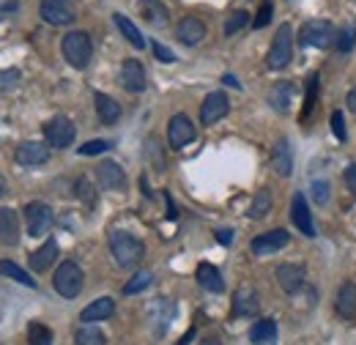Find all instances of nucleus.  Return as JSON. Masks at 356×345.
<instances>
[{
  "label": "nucleus",
  "instance_id": "nucleus-1",
  "mask_svg": "<svg viewBox=\"0 0 356 345\" xmlns=\"http://www.w3.org/2000/svg\"><path fill=\"white\" fill-rule=\"evenodd\" d=\"M110 252H113V258L118 266H124V268H132L137 266L143 255H145V247H143V241L132 236V233H124V230H115L113 236H110Z\"/></svg>",
  "mask_w": 356,
  "mask_h": 345
},
{
  "label": "nucleus",
  "instance_id": "nucleus-2",
  "mask_svg": "<svg viewBox=\"0 0 356 345\" xmlns=\"http://www.w3.org/2000/svg\"><path fill=\"white\" fill-rule=\"evenodd\" d=\"M63 58L74 66V69H86L90 63V55H93V44H90V36L86 31H72L63 36Z\"/></svg>",
  "mask_w": 356,
  "mask_h": 345
},
{
  "label": "nucleus",
  "instance_id": "nucleus-3",
  "mask_svg": "<svg viewBox=\"0 0 356 345\" xmlns=\"http://www.w3.org/2000/svg\"><path fill=\"white\" fill-rule=\"evenodd\" d=\"M52 285H55V291H58L63 299H74V296H80V291H83V285H86V274H83V268H80L74 260H66V263L58 266Z\"/></svg>",
  "mask_w": 356,
  "mask_h": 345
},
{
  "label": "nucleus",
  "instance_id": "nucleus-4",
  "mask_svg": "<svg viewBox=\"0 0 356 345\" xmlns=\"http://www.w3.org/2000/svg\"><path fill=\"white\" fill-rule=\"evenodd\" d=\"M299 44L302 47H315V49H329L332 44H337V31L326 19H310L299 31Z\"/></svg>",
  "mask_w": 356,
  "mask_h": 345
},
{
  "label": "nucleus",
  "instance_id": "nucleus-5",
  "mask_svg": "<svg viewBox=\"0 0 356 345\" xmlns=\"http://www.w3.org/2000/svg\"><path fill=\"white\" fill-rule=\"evenodd\" d=\"M291 58H293V28L285 22V25H280V31L271 42V49H268V69H274V72L285 69L291 63Z\"/></svg>",
  "mask_w": 356,
  "mask_h": 345
},
{
  "label": "nucleus",
  "instance_id": "nucleus-6",
  "mask_svg": "<svg viewBox=\"0 0 356 345\" xmlns=\"http://www.w3.org/2000/svg\"><path fill=\"white\" fill-rule=\"evenodd\" d=\"M74 134H77V129L66 115H55L44 124L47 145H52V148H69L74 143Z\"/></svg>",
  "mask_w": 356,
  "mask_h": 345
},
{
  "label": "nucleus",
  "instance_id": "nucleus-7",
  "mask_svg": "<svg viewBox=\"0 0 356 345\" xmlns=\"http://www.w3.org/2000/svg\"><path fill=\"white\" fill-rule=\"evenodd\" d=\"M52 209L42 203V200H36V203H28L25 206V222H28V233L36 239V236H44L47 230L52 227Z\"/></svg>",
  "mask_w": 356,
  "mask_h": 345
},
{
  "label": "nucleus",
  "instance_id": "nucleus-8",
  "mask_svg": "<svg viewBox=\"0 0 356 345\" xmlns=\"http://www.w3.org/2000/svg\"><path fill=\"white\" fill-rule=\"evenodd\" d=\"M195 124H192V118L189 115H184V113H176L173 118H170V124H168V143H170V148H184V145H189L192 140H195Z\"/></svg>",
  "mask_w": 356,
  "mask_h": 345
},
{
  "label": "nucleus",
  "instance_id": "nucleus-9",
  "mask_svg": "<svg viewBox=\"0 0 356 345\" xmlns=\"http://www.w3.org/2000/svg\"><path fill=\"white\" fill-rule=\"evenodd\" d=\"M288 241H291L288 230L277 227V230H268V233L255 236V239H252V244H250V250H252L255 255H261V258H264V255H274V252L285 250V247H288Z\"/></svg>",
  "mask_w": 356,
  "mask_h": 345
},
{
  "label": "nucleus",
  "instance_id": "nucleus-10",
  "mask_svg": "<svg viewBox=\"0 0 356 345\" xmlns=\"http://www.w3.org/2000/svg\"><path fill=\"white\" fill-rule=\"evenodd\" d=\"M227 110H230V102H227V96H225L222 90L209 93L206 102L200 104V124L203 127H214L217 121H222L225 115H227Z\"/></svg>",
  "mask_w": 356,
  "mask_h": 345
},
{
  "label": "nucleus",
  "instance_id": "nucleus-11",
  "mask_svg": "<svg viewBox=\"0 0 356 345\" xmlns=\"http://www.w3.org/2000/svg\"><path fill=\"white\" fill-rule=\"evenodd\" d=\"M42 17L49 25H72L77 11L72 0H42Z\"/></svg>",
  "mask_w": 356,
  "mask_h": 345
},
{
  "label": "nucleus",
  "instance_id": "nucleus-12",
  "mask_svg": "<svg viewBox=\"0 0 356 345\" xmlns=\"http://www.w3.org/2000/svg\"><path fill=\"white\" fill-rule=\"evenodd\" d=\"M291 219H293V225L299 227V233H302V236H307V239L315 236V225H312L310 206H307V198H305L302 192H296V195H293V200H291Z\"/></svg>",
  "mask_w": 356,
  "mask_h": 345
},
{
  "label": "nucleus",
  "instance_id": "nucleus-13",
  "mask_svg": "<svg viewBox=\"0 0 356 345\" xmlns=\"http://www.w3.org/2000/svg\"><path fill=\"white\" fill-rule=\"evenodd\" d=\"M96 178H99L102 189H110V192H118V189L127 186V172H124V168L118 162H110V159L96 168Z\"/></svg>",
  "mask_w": 356,
  "mask_h": 345
},
{
  "label": "nucleus",
  "instance_id": "nucleus-14",
  "mask_svg": "<svg viewBox=\"0 0 356 345\" xmlns=\"http://www.w3.org/2000/svg\"><path fill=\"white\" fill-rule=\"evenodd\" d=\"M305 277H307L305 266H296V263H282V266H277V282H280V288H282L285 294H296V291L305 285Z\"/></svg>",
  "mask_w": 356,
  "mask_h": 345
},
{
  "label": "nucleus",
  "instance_id": "nucleus-15",
  "mask_svg": "<svg viewBox=\"0 0 356 345\" xmlns=\"http://www.w3.org/2000/svg\"><path fill=\"white\" fill-rule=\"evenodd\" d=\"M121 86L127 88V90H132V93H143L145 90V69H143V63L140 61H134V58H127L124 61V66H121Z\"/></svg>",
  "mask_w": 356,
  "mask_h": 345
},
{
  "label": "nucleus",
  "instance_id": "nucleus-16",
  "mask_svg": "<svg viewBox=\"0 0 356 345\" xmlns=\"http://www.w3.org/2000/svg\"><path fill=\"white\" fill-rule=\"evenodd\" d=\"M49 159V148L44 143H36V140H28V143H19L17 148V162L25 165V168H33V165H44Z\"/></svg>",
  "mask_w": 356,
  "mask_h": 345
},
{
  "label": "nucleus",
  "instance_id": "nucleus-17",
  "mask_svg": "<svg viewBox=\"0 0 356 345\" xmlns=\"http://www.w3.org/2000/svg\"><path fill=\"white\" fill-rule=\"evenodd\" d=\"M176 36H178V42L181 44L195 47V44H200L203 39H206V25H203L197 17H184V19L178 22Z\"/></svg>",
  "mask_w": 356,
  "mask_h": 345
},
{
  "label": "nucleus",
  "instance_id": "nucleus-18",
  "mask_svg": "<svg viewBox=\"0 0 356 345\" xmlns=\"http://www.w3.org/2000/svg\"><path fill=\"white\" fill-rule=\"evenodd\" d=\"M140 14L151 28H165L170 22V8L162 0H140Z\"/></svg>",
  "mask_w": 356,
  "mask_h": 345
},
{
  "label": "nucleus",
  "instance_id": "nucleus-19",
  "mask_svg": "<svg viewBox=\"0 0 356 345\" xmlns=\"http://www.w3.org/2000/svg\"><path fill=\"white\" fill-rule=\"evenodd\" d=\"M258 291H252V288H238L236 294H233V315L236 318H247V315H255L258 312Z\"/></svg>",
  "mask_w": 356,
  "mask_h": 345
},
{
  "label": "nucleus",
  "instance_id": "nucleus-20",
  "mask_svg": "<svg viewBox=\"0 0 356 345\" xmlns=\"http://www.w3.org/2000/svg\"><path fill=\"white\" fill-rule=\"evenodd\" d=\"M19 241V216L11 209H0V244L17 247Z\"/></svg>",
  "mask_w": 356,
  "mask_h": 345
},
{
  "label": "nucleus",
  "instance_id": "nucleus-21",
  "mask_svg": "<svg viewBox=\"0 0 356 345\" xmlns=\"http://www.w3.org/2000/svg\"><path fill=\"white\" fill-rule=\"evenodd\" d=\"M93 104H96V113H99V121L102 124H115L121 118V104L107 96V93H93Z\"/></svg>",
  "mask_w": 356,
  "mask_h": 345
},
{
  "label": "nucleus",
  "instance_id": "nucleus-22",
  "mask_svg": "<svg viewBox=\"0 0 356 345\" xmlns=\"http://www.w3.org/2000/svg\"><path fill=\"white\" fill-rule=\"evenodd\" d=\"M271 168L280 172L282 178H288L293 170V151H291V143L282 137L277 145H274V157H271Z\"/></svg>",
  "mask_w": 356,
  "mask_h": 345
},
{
  "label": "nucleus",
  "instance_id": "nucleus-23",
  "mask_svg": "<svg viewBox=\"0 0 356 345\" xmlns=\"http://www.w3.org/2000/svg\"><path fill=\"white\" fill-rule=\"evenodd\" d=\"M195 277H197L200 288H206V291H211V294H222L225 291L222 274H220V268H217V266H211V263H200Z\"/></svg>",
  "mask_w": 356,
  "mask_h": 345
},
{
  "label": "nucleus",
  "instance_id": "nucleus-24",
  "mask_svg": "<svg viewBox=\"0 0 356 345\" xmlns=\"http://www.w3.org/2000/svg\"><path fill=\"white\" fill-rule=\"evenodd\" d=\"M115 312V302L110 299V296H102V299H96V302H90L83 312H80V321L83 323H93V321H104V318H110Z\"/></svg>",
  "mask_w": 356,
  "mask_h": 345
},
{
  "label": "nucleus",
  "instance_id": "nucleus-25",
  "mask_svg": "<svg viewBox=\"0 0 356 345\" xmlns=\"http://www.w3.org/2000/svg\"><path fill=\"white\" fill-rule=\"evenodd\" d=\"M337 312L346 321H356V285L354 282H343L337 291Z\"/></svg>",
  "mask_w": 356,
  "mask_h": 345
},
{
  "label": "nucleus",
  "instance_id": "nucleus-26",
  "mask_svg": "<svg viewBox=\"0 0 356 345\" xmlns=\"http://www.w3.org/2000/svg\"><path fill=\"white\" fill-rule=\"evenodd\" d=\"M250 340L252 345H277V321L264 318L250 329Z\"/></svg>",
  "mask_w": 356,
  "mask_h": 345
},
{
  "label": "nucleus",
  "instance_id": "nucleus-27",
  "mask_svg": "<svg viewBox=\"0 0 356 345\" xmlns=\"http://www.w3.org/2000/svg\"><path fill=\"white\" fill-rule=\"evenodd\" d=\"M113 19H115V25H118V31H121V33H124V39H127V42L132 44L134 49H145V39H143V33H140V28H137V25H134L132 19H129V17H127V14H121V11H115V14H113Z\"/></svg>",
  "mask_w": 356,
  "mask_h": 345
},
{
  "label": "nucleus",
  "instance_id": "nucleus-28",
  "mask_svg": "<svg viewBox=\"0 0 356 345\" xmlns=\"http://www.w3.org/2000/svg\"><path fill=\"white\" fill-rule=\"evenodd\" d=\"M55 258H58V241L49 239V241H44L36 252H31V258L28 260H31V268H33V271H47Z\"/></svg>",
  "mask_w": 356,
  "mask_h": 345
},
{
  "label": "nucleus",
  "instance_id": "nucleus-29",
  "mask_svg": "<svg viewBox=\"0 0 356 345\" xmlns=\"http://www.w3.org/2000/svg\"><path fill=\"white\" fill-rule=\"evenodd\" d=\"M291 102H293V86L291 83H277V86L268 90V104L277 113H288L291 110Z\"/></svg>",
  "mask_w": 356,
  "mask_h": 345
},
{
  "label": "nucleus",
  "instance_id": "nucleus-30",
  "mask_svg": "<svg viewBox=\"0 0 356 345\" xmlns=\"http://www.w3.org/2000/svg\"><path fill=\"white\" fill-rule=\"evenodd\" d=\"M0 274L8 277V280H17L19 285H28V288H36V280H31V274L25 268H19L17 263L11 260H0Z\"/></svg>",
  "mask_w": 356,
  "mask_h": 345
},
{
  "label": "nucleus",
  "instance_id": "nucleus-31",
  "mask_svg": "<svg viewBox=\"0 0 356 345\" xmlns=\"http://www.w3.org/2000/svg\"><path fill=\"white\" fill-rule=\"evenodd\" d=\"M74 343L77 345H107V337L102 335V329H96V326H80L77 332H74Z\"/></svg>",
  "mask_w": 356,
  "mask_h": 345
},
{
  "label": "nucleus",
  "instance_id": "nucleus-32",
  "mask_svg": "<svg viewBox=\"0 0 356 345\" xmlns=\"http://www.w3.org/2000/svg\"><path fill=\"white\" fill-rule=\"evenodd\" d=\"M266 214H271V192H268V189H261V192L255 195V200L250 203L247 216H250V219H264Z\"/></svg>",
  "mask_w": 356,
  "mask_h": 345
},
{
  "label": "nucleus",
  "instance_id": "nucleus-33",
  "mask_svg": "<svg viewBox=\"0 0 356 345\" xmlns=\"http://www.w3.org/2000/svg\"><path fill=\"white\" fill-rule=\"evenodd\" d=\"M151 282H154V274H151V271H137L132 280L124 285V294H127V296H134V294L145 291Z\"/></svg>",
  "mask_w": 356,
  "mask_h": 345
},
{
  "label": "nucleus",
  "instance_id": "nucleus-34",
  "mask_svg": "<svg viewBox=\"0 0 356 345\" xmlns=\"http://www.w3.org/2000/svg\"><path fill=\"white\" fill-rule=\"evenodd\" d=\"M28 345H52V332L44 323H31L28 329Z\"/></svg>",
  "mask_w": 356,
  "mask_h": 345
},
{
  "label": "nucleus",
  "instance_id": "nucleus-35",
  "mask_svg": "<svg viewBox=\"0 0 356 345\" xmlns=\"http://www.w3.org/2000/svg\"><path fill=\"white\" fill-rule=\"evenodd\" d=\"M354 47H356V22H348L340 31V36H337V49L340 52H351Z\"/></svg>",
  "mask_w": 356,
  "mask_h": 345
},
{
  "label": "nucleus",
  "instance_id": "nucleus-36",
  "mask_svg": "<svg viewBox=\"0 0 356 345\" xmlns=\"http://www.w3.org/2000/svg\"><path fill=\"white\" fill-rule=\"evenodd\" d=\"M247 22H250V14H247V11H233V14L227 17V22H225V36L238 33V31H241Z\"/></svg>",
  "mask_w": 356,
  "mask_h": 345
},
{
  "label": "nucleus",
  "instance_id": "nucleus-37",
  "mask_svg": "<svg viewBox=\"0 0 356 345\" xmlns=\"http://www.w3.org/2000/svg\"><path fill=\"white\" fill-rule=\"evenodd\" d=\"M315 99H318V74H310V80H307V93H305V113H302L305 121L310 118L312 107H315Z\"/></svg>",
  "mask_w": 356,
  "mask_h": 345
},
{
  "label": "nucleus",
  "instance_id": "nucleus-38",
  "mask_svg": "<svg viewBox=\"0 0 356 345\" xmlns=\"http://www.w3.org/2000/svg\"><path fill=\"white\" fill-rule=\"evenodd\" d=\"M113 148V140H88V143H83L77 151L83 154V157H96V154H104V151H110Z\"/></svg>",
  "mask_w": 356,
  "mask_h": 345
},
{
  "label": "nucleus",
  "instance_id": "nucleus-39",
  "mask_svg": "<svg viewBox=\"0 0 356 345\" xmlns=\"http://www.w3.org/2000/svg\"><path fill=\"white\" fill-rule=\"evenodd\" d=\"M271 14H274V3H271V0H264L261 8H258V14H255V19H252V25H255L258 31L266 28L268 22H271Z\"/></svg>",
  "mask_w": 356,
  "mask_h": 345
},
{
  "label": "nucleus",
  "instance_id": "nucleus-40",
  "mask_svg": "<svg viewBox=\"0 0 356 345\" xmlns=\"http://www.w3.org/2000/svg\"><path fill=\"white\" fill-rule=\"evenodd\" d=\"M332 134H334L337 140H343V143H346V137H348V134H346V118H343L340 110L332 113Z\"/></svg>",
  "mask_w": 356,
  "mask_h": 345
},
{
  "label": "nucleus",
  "instance_id": "nucleus-41",
  "mask_svg": "<svg viewBox=\"0 0 356 345\" xmlns=\"http://www.w3.org/2000/svg\"><path fill=\"white\" fill-rule=\"evenodd\" d=\"M77 198H83L88 206L96 203V195H93V186H90L88 178H80V181H77Z\"/></svg>",
  "mask_w": 356,
  "mask_h": 345
},
{
  "label": "nucleus",
  "instance_id": "nucleus-42",
  "mask_svg": "<svg viewBox=\"0 0 356 345\" xmlns=\"http://www.w3.org/2000/svg\"><path fill=\"white\" fill-rule=\"evenodd\" d=\"M17 83H19V72H17V69H6V72H0V90H11Z\"/></svg>",
  "mask_w": 356,
  "mask_h": 345
},
{
  "label": "nucleus",
  "instance_id": "nucleus-43",
  "mask_svg": "<svg viewBox=\"0 0 356 345\" xmlns=\"http://www.w3.org/2000/svg\"><path fill=\"white\" fill-rule=\"evenodd\" d=\"M312 192H315L318 206H326V203H329V184H326V181H315V184H312Z\"/></svg>",
  "mask_w": 356,
  "mask_h": 345
},
{
  "label": "nucleus",
  "instance_id": "nucleus-44",
  "mask_svg": "<svg viewBox=\"0 0 356 345\" xmlns=\"http://www.w3.org/2000/svg\"><path fill=\"white\" fill-rule=\"evenodd\" d=\"M154 55H156L162 63H176V55H173V49H168L165 44L154 42Z\"/></svg>",
  "mask_w": 356,
  "mask_h": 345
},
{
  "label": "nucleus",
  "instance_id": "nucleus-45",
  "mask_svg": "<svg viewBox=\"0 0 356 345\" xmlns=\"http://www.w3.org/2000/svg\"><path fill=\"white\" fill-rule=\"evenodd\" d=\"M346 184H348L351 195L356 198V165H348V168H346Z\"/></svg>",
  "mask_w": 356,
  "mask_h": 345
},
{
  "label": "nucleus",
  "instance_id": "nucleus-46",
  "mask_svg": "<svg viewBox=\"0 0 356 345\" xmlns=\"http://www.w3.org/2000/svg\"><path fill=\"white\" fill-rule=\"evenodd\" d=\"M217 241L225 244V247H227V244H233V230H217Z\"/></svg>",
  "mask_w": 356,
  "mask_h": 345
},
{
  "label": "nucleus",
  "instance_id": "nucleus-47",
  "mask_svg": "<svg viewBox=\"0 0 356 345\" xmlns=\"http://www.w3.org/2000/svg\"><path fill=\"white\" fill-rule=\"evenodd\" d=\"M346 104H348V110H351V113H356V88H354V90H351V93H348V99H346Z\"/></svg>",
  "mask_w": 356,
  "mask_h": 345
},
{
  "label": "nucleus",
  "instance_id": "nucleus-48",
  "mask_svg": "<svg viewBox=\"0 0 356 345\" xmlns=\"http://www.w3.org/2000/svg\"><path fill=\"white\" fill-rule=\"evenodd\" d=\"M222 83H225V86H230V88H241V83H238V80H236L233 74H225Z\"/></svg>",
  "mask_w": 356,
  "mask_h": 345
},
{
  "label": "nucleus",
  "instance_id": "nucleus-49",
  "mask_svg": "<svg viewBox=\"0 0 356 345\" xmlns=\"http://www.w3.org/2000/svg\"><path fill=\"white\" fill-rule=\"evenodd\" d=\"M165 203H168V216L170 219H176V209H173V200H170V195L165 192Z\"/></svg>",
  "mask_w": 356,
  "mask_h": 345
},
{
  "label": "nucleus",
  "instance_id": "nucleus-50",
  "mask_svg": "<svg viewBox=\"0 0 356 345\" xmlns=\"http://www.w3.org/2000/svg\"><path fill=\"white\" fill-rule=\"evenodd\" d=\"M6 195H8V181L0 175V198H6Z\"/></svg>",
  "mask_w": 356,
  "mask_h": 345
},
{
  "label": "nucleus",
  "instance_id": "nucleus-51",
  "mask_svg": "<svg viewBox=\"0 0 356 345\" xmlns=\"http://www.w3.org/2000/svg\"><path fill=\"white\" fill-rule=\"evenodd\" d=\"M192 337H195V329H189V335H184V337H181V343H178V345H189V340H192Z\"/></svg>",
  "mask_w": 356,
  "mask_h": 345
}]
</instances>
